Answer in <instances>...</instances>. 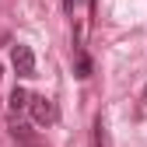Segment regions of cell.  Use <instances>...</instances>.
<instances>
[{"label": "cell", "mask_w": 147, "mask_h": 147, "mask_svg": "<svg viewBox=\"0 0 147 147\" xmlns=\"http://www.w3.org/2000/svg\"><path fill=\"white\" fill-rule=\"evenodd\" d=\"M74 63H77V77H91V56L84 49H77V60Z\"/></svg>", "instance_id": "5"}, {"label": "cell", "mask_w": 147, "mask_h": 147, "mask_svg": "<svg viewBox=\"0 0 147 147\" xmlns=\"http://www.w3.org/2000/svg\"><path fill=\"white\" fill-rule=\"evenodd\" d=\"M144 102H147V88H144Z\"/></svg>", "instance_id": "8"}, {"label": "cell", "mask_w": 147, "mask_h": 147, "mask_svg": "<svg viewBox=\"0 0 147 147\" xmlns=\"http://www.w3.org/2000/svg\"><path fill=\"white\" fill-rule=\"evenodd\" d=\"M95 147H109V133H105L102 119H95Z\"/></svg>", "instance_id": "6"}, {"label": "cell", "mask_w": 147, "mask_h": 147, "mask_svg": "<svg viewBox=\"0 0 147 147\" xmlns=\"http://www.w3.org/2000/svg\"><path fill=\"white\" fill-rule=\"evenodd\" d=\"M28 105H32V95H28L25 88H14V91H11V109L21 112V109H28Z\"/></svg>", "instance_id": "3"}, {"label": "cell", "mask_w": 147, "mask_h": 147, "mask_svg": "<svg viewBox=\"0 0 147 147\" xmlns=\"http://www.w3.org/2000/svg\"><path fill=\"white\" fill-rule=\"evenodd\" d=\"M11 63H14V74H18V77H35V53H32V46L18 42L14 53H11Z\"/></svg>", "instance_id": "2"}, {"label": "cell", "mask_w": 147, "mask_h": 147, "mask_svg": "<svg viewBox=\"0 0 147 147\" xmlns=\"http://www.w3.org/2000/svg\"><path fill=\"white\" fill-rule=\"evenodd\" d=\"M32 119L35 123H39V126H53V123H56L60 119V112H56V102H53V98H46V95H32Z\"/></svg>", "instance_id": "1"}, {"label": "cell", "mask_w": 147, "mask_h": 147, "mask_svg": "<svg viewBox=\"0 0 147 147\" xmlns=\"http://www.w3.org/2000/svg\"><path fill=\"white\" fill-rule=\"evenodd\" d=\"M81 4H84V0H63V11H67V14H74Z\"/></svg>", "instance_id": "7"}, {"label": "cell", "mask_w": 147, "mask_h": 147, "mask_svg": "<svg viewBox=\"0 0 147 147\" xmlns=\"http://www.w3.org/2000/svg\"><path fill=\"white\" fill-rule=\"evenodd\" d=\"M11 137H14L18 144H25V147H35V137H32V133L25 130L21 123H14V126H11Z\"/></svg>", "instance_id": "4"}]
</instances>
